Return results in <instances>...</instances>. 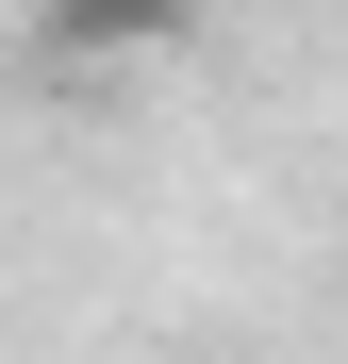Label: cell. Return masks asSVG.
<instances>
[{"label": "cell", "instance_id": "6da1fadb", "mask_svg": "<svg viewBox=\"0 0 348 364\" xmlns=\"http://www.w3.org/2000/svg\"><path fill=\"white\" fill-rule=\"evenodd\" d=\"M183 17H199V0H50L67 50H183Z\"/></svg>", "mask_w": 348, "mask_h": 364}]
</instances>
